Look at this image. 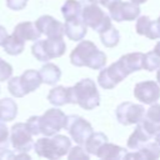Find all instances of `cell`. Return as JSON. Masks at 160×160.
<instances>
[{"instance_id": "6da1fadb", "label": "cell", "mask_w": 160, "mask_h": 160, "mask_svg": "<svg viewBox=\"0 0 160 160\" xmlns=\"http://www.w3.org/2000/svg\"><path fill=\"white\" fill-rule=\"evenodd\" d=\"M70 61L74 66H88L94 70L102 69L106 64V55L96 48L92 41L80 40L78 46L70 52Z\"/></svg>"}, {"instance_id": "7a4b0ae2", "label": "cell", "mask_w": 160, "mask_h": 160, "mask_svg": "<svg viewBox=\"0 0 160 160\" xmlns=\"http://www.w3.org/2000/svg\"><path fill=\"white\" fill-rule=\"evenodd\" d=\"M69 104H76L84 110H92L100 104V94L94 80L86 78L69 86Z\"/></svg>"}, {"instance_id": "3957f363", "label": "cell", "mask_w": 160, "mask_h": 160, "mask_svg": "<svg viewBox=\"0 0 160 160\" xmlns=\"http://www.w3.org/2000/svg\"><path fill=\"white\" fill-rule=\"evenodd\" d=\"M34 149L39 156L55 160L68 155L71 149V140L65 135L55 134L51 138L45 136L38 139L34 144Z\"/></svg>"}, {"instance_id": "277c9868", "label": "cell", "mask_w": 160, "mask_h": 160, "mask_svg": "<svg viewBox=\"0 0 160 160\" xmlns=\"http://www.w3.org/2000/svg\"><path fill=\"white\" fill-rule=\"evenodd\" d=\"M81 19L92 30L99 34L111 26V16H109L96 2H91L89 0H81Z\"/></svg>"}, {"instance_id": "5b68a950", "label": "cell", "mask_w": 160, "mask_h": 160, "mask_svg": "<svg viewBox=\"0 0 160 160\" xmlns=\"http://www.w3.org/2000/svg\"><path fill=\"white\" fill-rule=\"evenodd\" d=\"M64 129L68 130L71 139L78 145L85 144V141L94 132L91 124L86 119H84L82 116H79V115H68Z\"/></svg>"}, {"instance_id": "8992f818", "label": "cell", "mask_w": 160, "mask_h": 160, "mask_svg": "<svg viewBox=\"0 0 160 160\" xmlns=\"http://www.w3.org/2000/svg\"><path fill=\"white\" fill-rule=\"evenodd\" d=\"M66 116L60 109H48L40 116V130L45 136H52L65 128Z\"/></svg>"}, {"instance_id": "52a82bcc", "label": "cell", "mask_w": 160, "mask_h": 160, "mask_svg": "<svg viewBox=\"0 0 160 160\" xmlns=\"http://www.w3.org/2000/svg\"><path fill=\"white\" fill-rule=\"evenodd\" d=\"M32 134L26 126V122H16L11 126L10 142L18 152H28L34 148Z\"/></svg>"}, {"instance_id": "ba28073f", "label": "cell", "mask_w": 160, "mask_h": 160, "mask_svg": "<svg viewBox=\"0 0 160 160\" xmlns=\"http://www.w3.org/2000/svg\"><path fill=\"white\" fill-rule=\"evenodd\" d=\"M116 119L121 125H134L139 124L144 115H145V108L140 104H134L130 101H125L118 105L116 110Z\"/></svg>"}, {"instance_id": "9c48e42d", "label": "cell", "mask_w": 160, "mask_h": 160, "mask_svg": "<svg viewBox=\"0 0 160 160\" xmlns=\"http://www.w3.org/2000/svg\"><path fill=\"white\" fill-rule=\"evenodd\" d=\"M110 16L112 20L120 21H132L140 16V8L132 1H118L109 8Z\"/></svg>"}, {"instance_id": "30bf717a", "label": "cell", "mask_w": 160, "mask_h": 160, "mask_svg": "<svg viewBox=\"0 0 160 160\" xmlns=\"http://www.w3.org/2000/svg\"><path fill=\"white\" fill-rule=\"evenodd\" d=\"M134 96L142 104L151 105L160 99V85L154 80L140 81L134 88Z\"/></svg>"}, {"instance_id": "8fae6325", "label": "cell", "mask_w": 160, "mask_h": 160, "mask_svg": "<svg viewBox=\"0 0 160 160\" xmlns=\"http://www.w3.org/2000/svg\"><path fill=\"white\" fill-rule=\"evenodd\" d=\"M35 25L46 38H64L65 28L64 24L52 18L51 15H42L36 21Z\"/></svg>"}, {"instance_id": "7c38bea8", "label": "cell", "mask_w": 160, "mask_h": 160, "mask_svg": "<svg viewBox=\"0 0 160 160\" xmlns=\"http://www.w3.org/2000/svg\"><path fill=\"white\" fill-rule=\"evenodd\" d=\"M140 124L152 138L155 134L160 132V104H151L150 108L145 111Z\"/></svg>"}, {"instance_id": "4fadbf2b", "label": "cell", "mask_w": 160, "mask_h": 160, "mask_svg": "<svg viewBox=\"0 0 160 160\" xmlns=\"http://www.w3.org/2000/svg\"><path fill=\"white\" fill-rule=\"evenodd\" d=\"M160 158V146L150 140L139 150H134V152H128L125 159H138V160H156Z\"/></svg>"}, {"instance_id": "5bb4252c", "label": "cell", "mask_w": 160, "mask_h": 160, "mask_svg": "<svg viewBox=\"0 0 160 160\" xmlns=\"http://www.w3.org/2000/svg\"><path fill=\"white\" fill-rule=\"evenodd\" d=\"M64 28H65V35L72 41L82 40L88 32V25L82 21V19L66 20Z\"/></svg>"}, {"instance_id": "9a60e30c", "label": "cell", "mask_w": 160, "mask_h": 160, "mask_svg": "<svg viewBox=\"0 0 160 160\" xmlns=\"http://www.w3.org/2000/svg\"><path fill=\"white\" fill-rule=\"evenodd\" d=\"M142 60H144V54L142 52H129L122 55L118 62L122 68V70L126 72V75H130L134 71H139L142 69Z\"/></svg>"}, {"instance_id": "2e32d148", "label": "cell", "mask_w": 160, "mask_h": 160, "mask_svg": "<svg viewBox=\"0 0 160 160\" xmlns=\"http://www.w3.org/2000/svg\"><path fill=\"white\" fill-rule=\"evenodd\" d=\"M14 35H16L18 38H20L24 41H36L38 39H40V30L38 29V26L35 25V22L31 21H22L19 22L12 31Z\"/></svg>"}, {"instance_id": "e0dca14e", "label": "cell", "mask_w": 160, "mask_h": 160, "mask_svg": "<svg viewBox=\"0 0 160 160\" xmlns=\"http://www.w3.org/2000/svg\"><path fill=\"white\" fill-rule=\"evenodd\" d=\"M150 140H152V136L142 128V125L139 122L136 124L135 130L131 132V135L128 139V148L131 150H139L140 148H142L146 142H149Z\"/></svg>"}, {"instance_id": "ac0fdd59", "label": "cell", "mask_w": 160, "mask_h": 160, "mask_svg": "<svg viewBox=\"0 0 160 160\" xmlns=\"http://www.w3.org/2000/svg\"><path fill=\"white\" fill-rule=\"evenodd\" d=\"M126 154H128L126 149L108 141L100 148L96 156L104 160H121V159H125Z\"/></svg>"}, {"instance_id": "d6986e66", "label": "cell", "mask_w": 160, "mask_h": 160, "mask_svg": "<svg viewBox=\"0 0 160 160\" xmlns=\"http://www.w3.org/2000/svg\"><path fill=\"white\" fill-rule=\"evenodd\" d=\"M42 42L46 55L50 60L54 58H60L65 54L66 44L62 40V38H48L46 40H42Z\"/></svg>"}, {"instance_id": "ffe728a7", "label": "cell", "mask_w": 160, "mask_h": 160, "mask_svg": "<svg viewBox=\"0 0 160 160\" xmlns=\"http://www.w3.org/2000/svg\"><path fill=\"white\" fill-rule=\"evenodd\" d=\"M20 79H21V82H22V86H24L26 94H30V92L35 91L42 84L40 72L36 71V70H32V69L25 70L20 75Z\"/></svg>"}, {"instance_id": "44dd1931", "label": "cell", "mask_w": 160, "mask_h": 160, "mask_svg": "<svg viewBox=\"0 0 160 160\" xmlns=\"http://www.w3.org/2000/svg\"><path fill=\"white\" fill-rule=\"evenodd\" d=\"M39 72H40L42 82H45L48 85H55L61 78L60 68L52 62H45V65L41 66Z\"/></svg>"}, {"instance_id": "7402d4cb", "label": "cell", "mask_w": 160, "mask_h": 160, "mask_svg": "<svg viewBox=\"0 0 160 160\" xmlns=\"http://www.w3.org/2000/svg\"><path fill=\"white\" fill-rule=\"evenodd\" d=\"M81 9L82 4L81 0H66L62 6H61V14L66 20H72V19H81Z\"/></svg>"}, {"instance_id": "603a6c76", "label": "cell", "mask_w": 160, "mask_h": 160, "mask_svg": "<svg viewBox=\"0 0 160 160\" xmlns=\"http://www.w3.org/2000/svg\"><path fill=\"white\" fill-rule=\"evenodd\" d=\"M48 100L50 104L55 106H62L65 104H69V90L65 86H55L52 88L48 94Z\"/></svg>"}, {"instance_id": "cb8c5ba5", "label": "cell", "mask_w": 160, "mask_h": 160, "mask_svg": "<svg viewBox=\"0 0 160 160\" xmlns=\"http://www.w3.org/2000/svg\"><path fill=\"white\" fill-rule=\"evenodd\" d=\"M2 48H4V51L9 55H19L24 51V48H25V41L21 40L20 38H18L16 35L11 34V35H8L6 40L4 41L2 44Z\"/></svg>"}, {"instance_id": "d4e9b609", "label": "cell", "mask_w": 160, "mask_h": 160, "mask_svg": "<svg viewBox=\"0 0 160 160\" xmlns=\"http://www.w3.org/2000/svg\"><path fill=\"white\" fill-rule=\"evenodd\" d=\"M1 121H12L18 115V105L11 98H4L0 100Z\"/></svg>"}, {"instance_id": "484cf974", "label": "cell", "mask_w": 160, "mask_h": 160, "mask_svg": "<svg viewBox=\"0 0 160 160\" xmlns=\"http://www.w3.org/2000/svg\"><path fill=\"white\" fill-rule=\"evenodd\" d=\"M108 142V136L102 132H92L90 135V138L85 141V149L88 150V152L90 155H98V151L100 150V148Z\"/></svg>"}, {"instance_id": "4316f807", "label": "cell", "mask_w": 160, "mask_h": 160, "mask_svg": "<svg viewBox=\"0 0 160 160\" xmlns=\"http://www.w3.org/2000/svg\"><path fill=\"white\" fill-rule=\"evenodd\" d=\"M100 40H101L102 45H105L106 48H114L119 44L120 32L118 29H115V26L111 25L109 29L100 32Z\"/></svg>"}, {"instance_id": "83f0119b", "label": "cell", "mask_w": 160, "mask_h": 160, "mask_svg": "<svg viewBox=\"0 0 160 160\" xmlns=\"http://www.w3.org/2000/svg\"><path fill=\"white\" fill-rule=\"evenodd\" d=\"M8 89H9V92L15 98H22V96L28 95L22 86L20 76H11L8 80Z\"/></svg>"}, {"instance_id": "f1b7e54d", "label": "cell", "mask_w": 160, "mask_h": 160, "mask_svg": "<svg viewBox=\"0 0 160 160\" xmlns=\"http://www.w3.org/2000/svg\"><path fill=\"white\" fill-rule=\"evenodd\" d=\"M160 68V55H158L154 50L144 54L142 60V69L148 71H155Z\"/></svg>"}, {"instance_id": "f546056e", "label": "cell", "mask_w": 160, "mask_h": 160, "mask_svg": "<svg viewBox=\"0 0 160 160\" xmlns=\"http://www.w3.org/2000/svg\"><path fill=\"white\" fill-rule=\"evenodd\" d=\"M31 54L35 56V59L36 60H39V61H44V62H48L50 59L48 58V55H46V51H45V48H44V42H42V40H40V39H38L34 44H32V46H31Z\"/></svg>"}, {"instance_id": "4dcf8cb0", "label": "cell", "mask_w": 160, "mask_h": 160, "mask_svg": "<svg viewBox=\"0 0 160 160\" xmlns=\"http://www.w3.org/2000/svg\"><path fill=\"white\" fill-rule=\"evenodd\" d=\"M98 84L102 88V89H106V90H109V89H114L115 86H116V84L112 81V79L110 78V75H109V72H108V69L105 68H102V70L99 72V76H98Z\"/></svg>"}, {"instance_id": "1f68e13d", "label": "cell", "mask_w": 160, "mask_h": 160, "mask_svg": "<svg viewBox=\"0 0 160 160\" xmlns=\"http://www.w3.org/2000/svg\"><path fill=\"white\" fill-rule=\"evenodd\" d=\"M90 158V154L88 152L86 149H82L81 145H78L75 148H71L70 151L68 152V159L74 160V159H81V160H88Z\"/></svg>"}, {"instance_id": "d6a6232c", "label": "cell", "mask_w": 160, "mask_h": 160, "mask_svg": "<svg viewBox=\"0 0 160 160\" xmlns=\"http://www.w3.org/2000/svg\"><path fill=\"white\" fill-rule=\"evenodd\" d=\"M151 22V19L149 16H139L136 19V24H135V31L139 35H146V31L149 29V25Z\"/></svg>"}, {"instance_id": "836d02e7", "label": "cell", "mask_w": 160, "mask_h": 160, "mask_svg": "<svg viewBox=\"0 0 160 160\" xmlns=\"http://www.w3.org/2000/svg\"><path fill=\"white\" fill-rule=\"evenodd\" d=\"M10 140V132L5 122L0 121V151L5 150L9 148V141Z\"/></svg>"}, {"instance_id": "e575fe53", "label": "cell", "mask_w": 160, "mask_h": 160, "mask_svg": "<svg viewBox=\"0 0 160 160\" xmlns=\"http://www.w3.org/2000/svg\"><path fill=\"white\" fill-rule=\"evenodd\" d=\"M26 126H28V129L30 130V132L32 135L41 134V130H40V116L39 115L30 116L28 119V121H26Z\"/></svg>"}, {"instance_id": "d590c367", "label": "cell", "mask_w": 160, "mask_h": 160, "mask_svg": "<svg viewBox=\"0 0 160 160\" xmlns=\"http://www.w3.org/2000/svg\"><path fill=\"white\" fill-rule=\"evenodd\" d=\"M12 75V66L0 58V81L9 80Z\"/></svg>"}, {"instance_id": "8d00e7d4", "label": "cell", "mask_w": 160, "mask_h": 160, "mask_svg": "<svg viewBox=\"0 0 160 160\" xmlns=\"http://www.w3.org/2000/svg\"><path fill=\"white\" fill-rule=\"evenodd\" d=\"M145 36L149 38V39H151V40L160 39V21L159 20H156V21H152L151 20Z\"/></svg>"}, {"instance_id": "74e56055", "label": "cell", "mask_w": 160, "mask_h": 160, "mask_svg": "<svg viewBox=\"0 0 160 160\" xmlns=\"http://www.w3.org/2000/svg\"><path fill=\"white\" fill-rule=\"evenodd\" d=\"M28 4V0H6V6L14 11L22 10Z\"/></svg>"}, {"instance_id": "f35d334b", "label": "cell", "mask_w": 160, "mask_h": 160, "mask_svg": "<svg viewBox=\"0 0 160 160\" xmlns=\"http://www.w3.org/2000/svg\"><path fill=\"white\" fill-rule=\"evenodd\" d=\"M6 38H8V31L5 30L4 26L0 25V46H2L4 41L6 40Z\"/></svg>"}, {"instance_id": "ab89813d", "label": "cell", "mask_w": 160, "mask_h": 160, "mask_svg": "<svg viewBox=\"0 0 160 160\" xmlns=\"http://www.w3.org/2000/svg\"><path fill=\"white\" fill-rule=\"evenodd\" d=\"M118 1H120V0H100V4L102 5V6H105L106 9H109L110 6H112L115 2H118Z\"/></svg>"}, {"instance_id": "60d3db41", "label": "cell", "mask_w": 160, "mask_h": 160, "mask_svg": "<svg viewBox=\"0 0 160 160\" xmlns=\"http://www.w3.org/2000/svg\"><path fill=\"white\" fill-rule=\"evenodd\" d=\"M154 141L160 146V132H158V134L154 135Z\"/></svg>"}, {"instance_id": "b9f144b4", "label": "cell", "mask_w": 160, "mask_h": 160, "mask_svg": "<svg viewBox=\"0 0 160 160\" xmlns=\"http://www.w3.org/2000/svg\"><path fill=\"white\" fill-rule=\"evenodd\" d=\"M154 51H155L158 55H160V41L156 42V45H155V48H154Z\"/></svg>"}, {"instance_id": "7bdbcfd3", "label": "cell", "mask_w": 160, "mask_h": 160, "mask_svg": "<svg viewBox=\"0 0 160 160\" xmlns=\"http://www.w3.org/2000/svg\"><path fill=\"white\" fill-rule=\"evenodd\" d=\"M130 1H132V2H135V4H138V5H140V4H144V2H146L148 0H130Z\"/></svg>"}, {"instance_id": "ee69618b", "label": "cell", "mask_w": 160, "mask_h": 160, "mask_svg": "<svg viewBox=\"0 0 160 160\" xmlns=\"http://www.w3.org/2000/svg\"><path fill=\"white\" fill-rule=\"evenodd\" d=\"M156 81H158L159 85H160V68L158 69V72H156Z\"/></svg>"}, {"instance_id": "f6af8a7d", "label": "cell", "mask_w": 160, "mask_h": 160, "mask_svg": "<svg viewBox=\"0 0 160 160\" xmlns=\"http://www.w3.org/2000/svg\"><path fill=\"white\" fill-rule=\"evenodd\" d=\"M89 1H91V2H96V4H100V0H89Z\"/></svg>"}, {"instance_id": "bcb514c9", "label": "cell", "mask_w": 160, "mask_h": 160, "mask_svg": "<svg viewBox=\"0 0 160 160\" xmlns=\"http://www.w3.org/2000/svg\"><path fill=\"white\" fill-rule=\"evenodd\" d=\"M0 121H1V111H0Z\"/></svg>"}, {"instance_id": "7dc6e473", "label": "cell", "mask_w": 160, "mask_h": 160, "mask_svg": "<svg viewBox=\"0 0 160 160\" xmlns=\"http://www.w3.org/2000/svg\"><path fill=\"white\" fill-rule=\"evenodd\" d=\"M158 20H159V21H160V16H159V19H158Z\"/></svg>"}]
</instances>
